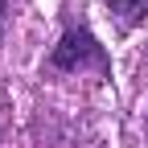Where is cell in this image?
Wrapping results in <instances>:
<instances>
[{
  "mask_svg": "<svg viewBox=\"0 0 148 148\" xmlns=\"http://www.w3.org/2000/svg\"><path fill=\"white\" fill-rule=\"evenodd\" d=\"M107 8L119 16L123 29H132V25H140L144 16H148V0H107Z\"/></svg>",
  "mask_w": 148,
  "mask_h": 148,
  "instance_id": "obj_2",
  "label": "cell"
},
{
  "mask_svg": "<svg viewBox=\"0 0 148 148\" xmlns=\"http://www.w3.org/2000/svg\"><path fill=\"white\" fill-rule=\"evenodd\" d=\"M53 66H58V70H82V66L107 70V53H103V45L86 29H70L62 37V45L53 49Z\"/></svg>",
  "mask_w": 148,
  "mask_h": 148,
  "instance_id": "obj_1",
  "label": "cell"
}]
</instances>
